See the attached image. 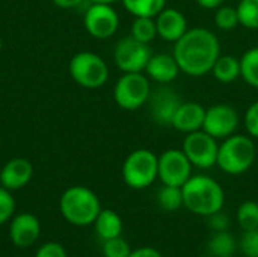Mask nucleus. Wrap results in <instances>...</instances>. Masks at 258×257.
Segmentation results:
<instances>
[{"instance_id": "nucleus-35", "label": "nucleus", "mask_w": 258, "mask_h": 257, "mask_svg": "<svg viewBox=\"0 0 258 257\" xmlns=\"http://www.w3.org/2000/svg\"><path fill=\"white\" fill-rule=\"evenodd\" d=\"M128 257H163L157 250L151 248V247H142V248H138L135 251L130 253Z\"/></svg>"}, {"instance_id": "nucleus-14", "label": "nucleus", "mask_w": 258, "mask_h": 257, "mask_svg": "<svg viewBox=\"0 0 258 257\" xmlns=\"http://www.w3.org/2000/svg\"><path fill=\"white\" fill-rule=\"evenodd\" d=\"M33 177V165L24 158L8 161L0 170V185L8 191H17L26 186Z\"/></svg>"}, {"instance_id": "nucleus-36", "label": "nucleus", "mask_w": 258, "mask_h": 257, "mask_svg": "<svg viewBox=\"0 0 258 257\" xmlns=\"http://www.w3.org/2000/svg\"><path fill=\"white\" fill-rule=\"evenodd\" d=\"M57 8H62V9H74V8H79L82 6V3L85 0H51Z\"/></svg>"}, {"instance_id": "nucleus-21", "label": "nucleus", "mask_w": 258, "mask_h": 257, "mask_svg": "<svg viewBox=\"0 0 258 257\" xmlns=\"http://www.w3.org/2000/svg\"><path fill=\"white\" fill-rule=\"evenodd\" d=\"M133 17H157L165 8L166 0H121Z\"/></svg>"}, {"instance_id": "nucleus-18", "label": "nucleus", "mask_w": 258, "mask_h": 257, "mask_svg": "<svg viewBox=\"0 0 258 257\" xmlns=\"http://www.w3.org/2000/svg\"><path fill=\"white\" fill-rule=\"evenodd\" d=\"M180 67L174 58V55H168V53H157L150 58L145 73L148 76V79L160 83V85H168L171 82H174L178 74H180Z\"/></svg>"}, {"instance_id": "nucleus-31", "label": "nucleus", "mask_w": 258, "mask_h": 257, "mask_svg": "<svg viewBox=\"0 0 258 257\" xmlns=\"http://www.w3.org/2000/svg\"><path fill=\"white\" fill-rule=\"evenodd\" d=\"M240 250L246 257H258V229L246 230L242 235Z\"/></svg>"}, {"instance_id": "nucleus-19", "label": "nucleus", "mask_w": 258, "mask_h": 257, "mask_svg": "<svg viewBox=\"0 0 258 257\" xmlns=\"http://www.w3.org/2000/svg\"><path fill=\"white\" fill-rule=\"evenodd\" d=\"M94 224H95L97 235L103 241H107V239H112V238H118L122 233V220L112 209H101L98 217L95 218Z\"/></svg>"}, {"instance_id": "nucleus-34", "label": "nucleus", "mask_w": 258, "mask_h": 257, "mask_svg": "<svg viewBox=\"0 0 258 257\" xmlns=\"http://www.w3.org/2000/svg\"><path fill=\"white\" fill-rule=\"evenodd\" d=\"M35 257H68L65 248L57 244V242H47L44 244L38 251Z\"/></svg>"}, {"instance_id": "nucleus-3", "label": "nucleus", "mask_w": 258, "mask_h": 257, "mask_svg": "<svg viewBox=\"0 0 258 257\" xmlns=\"http://www.w3.org/2000/svg\"><path fill=\"white\" fill-rule=\"evenodd\" d=\"M59 209L63 218L74 226L94 224L101 206L94 191L85 186L68 188L59 201Z\"/></svg>"}, {"instance_id": "nucleus-39", "label": "nucleus", "mask_w": 258, "mask_h": 257, "mask_svg": "<svg viewBox=\"0 0 258 257\" xmlns=\"http://www.w3.org/2000/svg\"><path fill=\"white\" fill-rule=\"evenodd\" d=\"M2 47H3V42H2V36H0V50H2Z\"/></svg>"}, {"instance_id": "nucleus-24", "label": "nucleus", "mask_w": 258, "mask_h": 257, "mask_svg": "<svg viewBox=\"0 0 258 257\" xmlns=\"http://www.w3.org/2000/svg\"><path fill=\"white\" fill-rule=\"evenodd\" d=\"M236 251V239L231 233L215 232L209 241V253L213 257H231Z\"/></svg>"}, {"instance_id": "nucleus-22", "label": "nucleus", "mask_w": 258, "mask_h": 257, "mask_svg": "<svg viewBox=\"0 0 258 257\" xmlns=\"http://www.w3.org/2000/svg\"><path fill=\"white\" fill-rule=\"evenodd\" d=\"M157 204L168 212L178 211L181 206H184L183 200V189L180 186H171V185H163L157 191Z\"/></svg>"}, {"instance_id": "nucleus-25", "label": "nucleus", "mask_w": 258, "mask_h": 257, "mask_svg": "<svg viewBox=\"0 0 258 257\" xmlns=\"http://www.w3.org/2000/svg\"><path fill=\"white\" fill-rule=\"evenodd\" d=\"M242 79L252 88L258 89V45L251 47L240 58Z\"/></svg>"}, {"instance_id": "nucleus-28", "label": "nucleus", "mask_w": 258, "mask_h": 257, "mask_svg": "<svg viewBox=\"0 0 258 257\" xmlns=\"http://www.w3.org/2000/svg\"><path fill=\"white\" fill-rule=\"evenodd\" d=\"M215 24L218 29L225 30V32L236 29L240 24L237 9L233 6H225V5L219 6L215 12Z\"/></svg>"}, {"instance_id": "nucleus-5", "label": "nucleus", "mask_w": 258, "mask_h": 257, "mask_svg": "<svg viewBox=\"0 0 258 257\" xmlns=\"http://www.w3.org/2000/svg\"><path fill=\"white\" fill-rule=\"evenodd\" d=\"M159 177V156L148 148L132 151L122 164V179L132 189H145Z\"/></svg>"}, {"instance_id": "nucleus-27", "label": "nucleus", "mask_w": 258, "mask_h": 257, "mask_svg": "<svg viewBox=\"0 0 258 257\" xmlns=\"http://www.w3.org/2000/svg\"><path fill=\"white\" fill-rule=\"evenodd\" d=\"M237 223L245 232L258 229V203L255 201L242 203L237 209Z\"/></svg>"}, {"instance_id": "nucleus-38", "label": "nucleus", "mask_w": 258, "mask_h": 257, "mask_svg": "<svg viewBox=\"0 0 258 257\" xmlns=\"http://www.w3.org/2000/svg\"><path fill=\"white\" fill-rule=\"evenodd\" d=\"M86 2H89V3H104V5H113L115 2H118V0H86Z\"/></svg>"}, {"instance_id": "nucleus-7", "label": "nucleus", "mask_w": 258, "mask_h": 257, "mask_svg": "<svg viewBox=\"0 0 258 257\" xmlns=\"http://www.w3.org/2000/svg\"><path fill=\"white\" fill-rule=\"evenodd\" d=\"M151 95L150 79L142 73H124L115 83L113 98L121 109L136 111L148 103Z\"/></svg>"}, {"instance_id": "nucleus-12", "label": "nucleus", "mask_w": 258, "mask_h": 257, "mask_svg": "<svg viewBox=\"0 0 258 257\" xmlns=\"http://www.w3.org/2000/svg\"><path fill=\"white\" fill-rule=\"evenodd\" d=\"M239 127V114L230 105H213L206 109L203 130L212 135L215 139H225Z\"/></svg>"}, {"instance_id": "nucleus-4", "label": "nucleus", "mask_w": 258, "mask_h": 257, "mask_svg": "<svg viewBox=\"0 0 258 257\" xmlns=\"http://www.w3.org/2000/svg\"><path fill=\"white\" fill-rule=\"evenodd\" d=\"M257 156V148L251 136L231 135L222 139L218 151L216 165L227 174L239 176L246 173Z\"/></svg>"}, {"instance_id": "nucleus-1", "label": "nucleus", "mask_w": 258, "mask_h": 257, "mask_svg": "<svg viewBox=\"0 0 258 257\" xmlns=\"http://www.w3.org/2000/svg\"><path fill=\"white\" fill-rule=\"evenodd\" d=\"M172 55L184 74L201 77L212 71L221 56V42L218 36L206 27L187 29L174 44Z\"/></svg>"}, {"instance_id": "nucleus-6", "label": "nucleus", "mask_w": 258, "mask_h": 257, "mask_svg": "<svg viewBox=\"0 0 258 257\" xmlns=\"http://www.w3.org/2000/svg\"><path fill=\"white\" fill-rule=\"evenodd\" d=\"M70 76L73 80L86 88L98 89L109 79V67L106 61L92 52H79L70 61Z\"/></svg>"}, {"instance_id": "nucleus-13", "label": "nucleus", "mask_w": 258, "mask_h": 257, "mask_svg": "<svg viewBox=\"0 0 258 257\" xmlns=\"http://www.w3.org/2000/svg\"><path fill=\"white\" fill-rule=\"evenodd\" d=\"M148 103H150V114L154 123L163 127H171L174 115L183 101L175 89L166 85H160L154 92L151 91Z\"/></svg>"}, {"instance_id": "nucleus-20", "label": "nucleus", "mask_w": 258, "mask_h": 257, "mask_svg": "<svg viewBox=\"0 0 258 257\" xmlns=\"http://www.w3.org/2000/svg\"><path fill=\"white\" fill-rule=\"evenodd\" d=\"M215 79L221 83H231L242 77V67L240 59L231 55H221L215 62L212 71Z\"/></svg>"}, {"instance_id": "nucleus-30", "label": "nucleus", "mask_w": 258, "mask_h": 257, "mask_svg": "<svg viewBox=\"0 0 258 257\" xmlns=\"http://www.w3.org/2000/svg\"><path fill=\"white\" fill-rule=\"evenodd\" d=\"M15 211V200L11 195V191L6 188H0V226L5 224L11 217L14 215Z\"/></svg>"}, {"instance_id": "nucleus-11", "label": "nucleus", "mask_w": 258, "mask_h": 257, "mask_svg": "<svg viewBox=\"0 0 258 257\" xmlns=\"http://www.w3.org/2000/svg\"><path fill=\"white\" fill-rule=\"evenodd\" d=\"M192 167L183 150L169 148L159 156V179L163 185L181 188L192 177Z\"/></svg>"}, {"instance_id": "nucleus-15", "label": "nucleus", "mask_w": 258, "mask_h": 257, "mask_svg": "<svg viewBox=\"0 0 258 257\" xmlns=\"http://www.w3.org/2000/svg\"><path fill=\"white\" fill-rule=\"evenodd\" d=\"M157 36L168 42H177L187 32V20L181 11L174 8H165L156 17Z\"/></svg>"}, {"instance_id": "nucleus-16", "label": "nucleus", "mask_w": 258, "mask_h": 257, "mask_svg": "<svg viewBox=\"0 0 258 257\" xmlns=\"http://www.w3.org/2000/svg\"><path fill=\"white\" fill-rule=\"evenodd\" d=\"M41 233V224L32 214H20L12 218L9 226L11 241L21 248L30 247L36 242Z\"/></svg>"}, {"instance_id": "nucleus-29", "label": "nucleus", "mask_w": 258, "mask_h": 257, "mask_svg": "<svg viewBox=\"0 0 258 257\" xmlns=\"http://www.w3.org/2000/svg\"><path fill=\"white\" fill-rule=\"evenodd\" d=\"M103 254L104 257H128L132 250L127 241H124L121 236L112 238L107 241H103Z\"/></svg>"}, {"instance_id": "nucleus-17", "label": "nucleus", "mask_w": 258, "mask_h": 257, "mask_svg": "<svg viewBox=\"0 0 258 257\" xmlns=\"http://www.w3.org/2000/svg\"><path fill=\"white\" fill-rule=\"evenodd\" d=\"M204 117H206V108L203 105L197 101H183L174 115L171 127L187 135L203 129Z\"/></svg>"}, {"instance_id": "nucleus-2", "label": "nucleus", "mask_w": 258, "mask_h": 257, "mask_svg": "<svg viewBox=\"0 0 258 257\" xmlns=\"http://www.w3.org/2000/svg\"><path fill=\"white\" fill-rule=\"evenodd\" d=\"M184 206L201 217L222 211L225 194L222 186L209 176H192L183 186Z\"/></svg>"}, {"instance_id": "nucleus-37", "label": "nucleus", "mask_w": 258, "mask_h": 257, "mask_svg": "<svg viewBox=\"0 0 258 257\" xmlns=\"http://www.w3.org/2000/svg\"><path fill=\"white\" fill-rule=\"evenodd\" d=\"M225 0H197L198 6H201L203 9H218L219 6L224 5Z\"/></svg>"}, {"instance_id": "nucleus-8", "label": "nucleus", "mask_w": 258, "mask_h": 257, "mask_svg": "<svg viewBox=\"0 0 258 257\" xmlns=\"http://www.w3.org/2000/svg\"><path fill=\"white\" fill-rule=\"evenodd\" d=\"M153 50L150 44L141 42L132 35L121 38L113 50V61L122 73H142L147 68Z\"/></svg>"}, {"instance_id": "nucleus-32", "label": "nucleus", "mask_w": 258, "mask_h": 257, "mask_svg": "<svg viewBox=\"0 0 258 257\" xmlns=\"http://www.w3.org/2000/svg\"><path fill=\"white\" fill-rule=\"evenodd\" d=\"M245 127L251 138L258 139V100L254 101L245 114Z\"/></svg>"}, {"instance_id": "nucleus-33", "label": "nucleus", "mask_w": 258, "mask_h": 257, "mask_svg": "<svg viewBox=\"0 0 258 257\" xmlns=\"http://www.w3.org/2000/svg\"><path fill=\"white\" fill-rule=\"evenodd\" d=\"M209 218V226L212 227L213 232H227L230 227V217L224 214L222 211L215 212L207 217Z\"/></svg>"}, {"instance_id": "nucleus-10", "label": "nucleus", "mask_w": 258, "mask_h": 257, "mask_svg": "<svg viewBox=\"0 0 258 257\" xmlns=\"http://www.w3.org/2000/svg\"><path fill=\"white\" fill-rule=\"evenodd\" d=\"M83 24L91 36L97 39H107L116 33L119 27V15L112 5L91 3L85 11Z\"/></svg>"}, {"instance_id": "nucleus-9", "label": "nucleus", "mask_w": 258, "mask_h": 257, "mask_svg": "<svg viewBox=\"0 0 258 257\" xmlns=\"http://www.w3.org/2000/svg\"><path fill=\"white\" fill-rule=\"evenodd\" d=\"M181 150L186 153L187 159L194 167L207 170L216 165L218 162L219 144L218 139H215L212 135L201 129L184 136Z\"/></svg>"}, {"instance_id": "nucleus-23", "label": "nucleus", "mask_w": 258, "mask_h": 257, "mask_svg": "<svg viewBox=\"0 0 258 257\" xmlns=\"http://www.w3.org/2000/svg\"><path fill=\"white\" fill-rule=\"evenodd\" d=\"M130 35L141 42L150 44L157 38V26L154 17H135Z\"/></svg>"}, {"instance_id": "nucleus-26", "label": "nucleus", "mask_w": 258, "mask_h": 257, "mask_svg": "<svg viewBox=\"0 0 258 257\" xmlns=\"http://www.w3.org/2000/svg\"><path fill=\"white\" fill-rule=\"evenodd\" d=\"M240 26L257 30L258 29V0H240L236 6Z\"/></svg>"}]
</instances>
